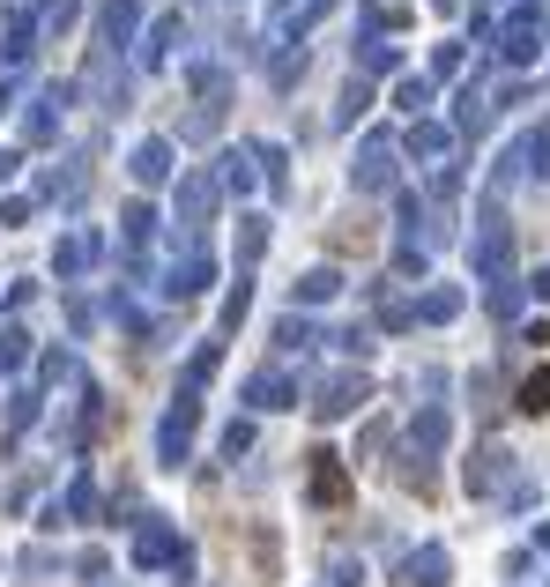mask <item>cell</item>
I'll use <instances>...</instances> for the list:
<instances>
[{
	"label": "cell",
	"instance_id": "27",
	"mask_svg": "<svg viewBox=\"0 0 550 587\" xmlns=\"http://www.w3.org/2000/svg\"><path fill=\"white\" fill-rule=\"evenodd\" d=\"M491 126V97H484V83H462V97H454V134H484Z\"/></svg>",
	"mask_w": 550,
	"mask_h": 587
},
{
	"label": "cell",
	"instance_id": "44",
	"mask_svg": "<svg viewBox=\"0 0 550 587\" xmlns=\"http://www.w3.org/2000/svg\"><path fill=\"white\" fill-rule=\"evenodd\" d=\"M365 105H372V83H365V75H350V89H342V112H335V120H342V126H357V112H365Z\"/></svg>",
	"mask_w": 550,
	"mask_h": 587
},
{
	"label": "cell",
	"instance_id": "22",
	"mask_svg": "<svg viewBox=\"0 0 550 587\" xmlns=\"http://www.w3.org/2000/svg\"><path fill=\"white\" fill-rule=\"evenodd\" d=\"M38 52V8H8V30H0V60L23 68Z\"/></svg>",
	"mask_w": 550,
	"mask_h": 587
},
{
	"label": "cell",
	"instance_id": "41",
	"mask_svg": "<svg viewBox=\"0 0 550 587\" xmlns=\"http://www.w3.org/2000/svg\"><path fill=\"white\" fill-rule=\"evenodd\" d=\"M268 246V216H239V268H254Z\"/></svg>",
	"mask_w": 550,
	"mask_h": 587
},
{
	"label": "cell",
	"instance_id": "55",
	"mask_svg": "<svg viewBox=\"0 0 550 587\" xmlns=\"http://www.w3.org/2000/svg\"><path fill=\"white\" fill-rule=\"evenodd\" d=\"M335 587H357V573H350V565H335Z\"/></svg>",
	"mask_w": 550,
	"mask_h": 587
},
{
	"label": "cell",
	"instance_id": "8",
	"mask_svg": "<svg viewBox=\"0 0 550 587\" xmlns=\"http://www.w3.org/2000/svg\"><path fill=\"white\" fill-rule=\"evenodd\" d=\"M68 105H75V83H45L38 97L23 105V142H30V149H52V142H60V112H68Z\"/></svg>",
	"mask_w": 550,
	"mask_h": 587
},
{
	"label": "cell",
	"instance_id": "57",
	"mask_svg": "<svg viewBox=\"0 0 550 587\" xmlns=\"http://www.w3.org/2000/svg\"><path fill=\"white\" fill-rule=\"evenodd\" d=\"M209 8H223V0H209Z\"/></svg>",
	"mask_w": 550,
	"mask_h": 587
},
{
	"label": "cell",
	"instance_id": "29",
	"mask_svg": "<svg viewBox=\"0 0 550 587\" xmlns=\"http://www.w3.org/2000/svg\"><path fill=\"white\" fill-rule=\"evenodd\" d=\"M246 157H254V171L276 186V194L291 186V149H283V142H246Z\"/></svg>",
	"mask_w": 550,
	"mask_h": 587
},
{
	"label": "cell",
	"instance_id": "48",
	"mask_svg": "<svg viewBox=\"0 0 550 587\" xmlns=\"http://www.w3.org/2000/svg\"><path fill=\"white\" fill-rule=\"evenodd\" d=\"M246 305H254V283H246V268H239V283H231V297H223V328H239Z\"/></svg>",
	"mask_w": 550,
	"mask_h": 587
},
{
	"label": "cell",
	"instance_id": "34",
	"mask_svg": "<svg viewBox=\"0 0 550 587\" xmlns=\"http://www.w3.org/2000/svg\"><path fill=\"white\" fill-rule=\"evenodd\" d=\"M216 365H223V342H201V350L186 357V379H179V387H186V394H201V387L216 379Z\"/></svg>",
	"mask_w": 550,
	"mask_h": 587
},
{
	"label": "cell",
	"instance_id": "20",
	"mask_svg": "<svg viewBox=\"0 0 550 587\" xmlns=\"http://www.w3.org/2000/svg\"><path fill=\"white\" fill-rule=\"evenodd\" d=\"M468 291L462 283H431L424 297H410V320H424V328H447V320H462Z\"/></svg>",
	"mask_w": 550,
	"mask_h": 587
},
{
	"label": "cell",
	"instance_id": "45",
	"mask_svg": "<svg viewBox=\"0 0 550 587\" xmlns=\"http://www.w3.org/2000/svg\"><path fill=\"white\" fill-rule=\"evenodd\" d=\"M328 342H335V350H342V357H350V365L380 350V342H372V328H342V335H328Z\"/></svg>",
	"mask_w": 550,
	"mask_h": 587
},
{
	"label": "cell",
	"instance_id": "43",
	"mask_svg": "<svg viewBox=\"0 0 550 587\" xmlns=\"http://www.w3.org/2000/svg\"><path fill=\"white\" fill-rule=\"evenodd\" d=\"M216 447H223V462H246V454H254V424H246V417H231Z\"/></svg>",
	"mask_w": 550,
	"mask_h": 587
},
{
	"label": "cell",
	"instance_id": "7",
	"mask_svg": "<svg viewBox=\"0 0 550 587\" xmlns=\"http://www.w3.org/2000/svg\"><path fill=\"white\" fill-rule=\"evenodd\" d=\"M194 424H201V394H171V409H164V424H157V462L164 468H179L186 454H194Z\"/></svg>",
	"mask_w": 550,
	"mask_h": 587
},
{
	"label": "cell",
	"instance_id": "37",
	"mask_svg": "<svg viewBox=\"0 0 550 587\" xmlns=\"http://www.w3.org/2000/svg\"><path fill=\"white\" fill-rule=\"evenodd\" d=\"M313 320H305V313H291V320H276V350H283V357H305V350H313Z\"/></svg>",
	"mask_w": 550,
	"mask_h": 587
},
{
	"label": "cell",
	"instance_id": "46",
	"mask_svg": "<svg viewBox=\"0 0 550 587\" xmlns=\"http://www.w3.org/2000/svg\"><path fill=\"white\" fill-rule=\"evenodd\" d=\"M424 260H431V253H424L417 239H402V246H394V276H402V283L417 276V283H424Z\"/></svg>",
	"mask_w": 550,
	"mask_h": 587
},
{
	"label": "cell",
	"instance_id": "36",
	"mask_svg": "<svg viewBox=\"0 0 550 587\" xmlns=\"http://www.w3.org/2000/svg\"><path fill=\"white\" fill-rule=\"evenodd\" d=\"M462 60H468V45H454V38H447V45H431V68H424V83H431V89H439V83H454V75H462Z\"/></svg>",
	"mask_w": 550,
	"mask_h": 587
},
{
	"label": "cell",
	"instance_id": "18",
	"mask_svg": "<svg viewBox=\"0 0 550 587\" xmlns=\"http://www.w3.org/2000/svg\"><path fill=\"white\" fill-rule=\"evenodd\" d=\"M394 149H410L424 164H454V126L447 120H410V134H402Z\"/></svg>",
	"mask_w": 550,
	"mask_h": 587
},
{
	"label": "cell",
	"instance_id": "32",
	"mask_svg": "<svg viewBox=\"0 0 550 587\" xmlns=\"http://www.w3.org/2000/svg\"><path fill=\"white\" fill-rule=\"evenodd\" d=\"M38 387H15V394H8V417H0V431H8V439H23V431H30V424H38Z\"/></svg>",
	"mask_w": 550,
	"mask_h": 587
},
{
	"label": "cell",
	"instance_id": "6",
	"mask_svg": "<svg viewBox=\"0 0 550 587\" xmlns=\"http://www.w3.org/2000/svg\"><path fill=\"white\" fill-rule=\"evenodd\" d=\"M513 179H550V126H528L506 157H499V171H491V201L506 194Z\"/></svg>",
	"mask_w": 550,
	"mask_h": 587
},
{
	"label": "cell",
	"instance_id": "28",
	"mask_svg": "<svg viewBox=\"0 0 550 587\" xmlns=\"http://www.w3.org/2000/svg\"><path fill=\"white\" fill-rule=\"evenodd\" d=\"M394 68H402V52H394L380 30H365V38H357V75L372 83V75H394Z\"/></svg>",
	"mask_w": 550,
	"mask_h": 587
},
{
	"label": "cell",
	"instance_id": "13",
	"mask_svg": "<svg viewBox=\"0 0 550 587\" xmlns=\"http://www.w3.org/2000/svg\"><path fill=\"white\" fill-rule=\"evenodd\" d=\"M521 476V462H513L506 447H484L476 462L462 468V484H468V499H506V484Z\"/></svg>",
	"mask_w": 550,
	"mask_h": 587
},
{
	"label": "cell",
	"instance_id": "31",
	"mask_svg": "<svg viewBox=\"0 0 550 587\" xmlns=\"http://www.w3.org/2000/svg\"><path fill=\"white\" fill-rule=\"evenodd\" d=\"M342 491H350V476H342V454H328V447H320V454H313V499L335 505Z\"/></svg>",
	"mask_w": 550,
	"mask_h": 587
},
{
	"label": "cell",
	"instance_id": "4",
	"mask_svg": "<svg viewBox=\"0 0 550 587\" xmlns=\"http://www.w3.org/2000/svg\"><path fill=\"white\" fill-rule=\"evenodd\" d=\"M491 45H499V60H506V68H528V60L543 52V8H536V0H521L506 23H491Z\"/></svg>",
	"mask_w": 550,
	"mask_h": 587
},
{
	"label": "cell",
	"instance_id": "2",
	"mask_svg": "<svg viewBox=\"0 0 550 587\" xmlns=\"http://www.w3.org/2000/svg\"><path fill=\"white\" fill-rule=\"evenodd\" d=\"M468 260H476V276H484V283H499V276H513V223L499 216V201H484V216H476V239H468Z\"/></svg>",
	"mask_w": 550,
	"mask_h": 587
},
{
	"label": "cell",
	"instance_id": "49",
	"mask_svg": "<svg viewBox=\"0 0 550 587\" xmlns=\"http://www.w3.org/2000/svg\"><path fill=\"white\" fill-rule=\"evenodd\" d=\"M521 283H513V276H499V283H491V313H499V320H513V313H521Z\"/></svg>",
	"mask_w": 550,
	"mask_h": 587
},
{
	"label": "cell",
	"instance_id": "26",
	"mask_svg": "<svg viewBox=\"0 0 550 587\" xmlns=\"http://www.w3.org/2000/svg\"><path fill=\"white\" fill-rule=\"evenodd\" d=\"M291 297H297L291 313H313V305H328V297H342V268H305Z\"/></svg>",
	"mask_w": 550,
	"mask_h": 587
},
{
	"label": "cell",
	"instance_id": "5",
	"mask_svg": "<svg viewBox=\"0 0 550 587\" xmlns=\"http://www.w3.org/2000/svg\"><path fill=\"white\" fill-rule=\"evenodd\" d=\"M372 402V379L357 372V365H342V372H328L320 387H313V417L320 424H342V417H357Z\"/></svg>",
	"mask_w": 550,
	"mask_h": 587
},
{
	"label": "cell",
	"instance_id": "16",
	"mask_svg": "<svg viewBox=\"0 0 550 587\" xmlns=\"http://www.w3.org/2000/svg\"><path fill=\"white\" fill-rule=\"evenodd\" d=\"M447 439H454V417H447L439 402H424L417 417H410V462H431V454H447Z\"/></svg>",
	"mask_w": 550,
	"mask_h": 587
},
{
	"label": "cell",
	"instance_id": "24",
	"mask_svg": "<svg viewBox=\"0 0 550 587\" xmlns=\"http://www.w3.org/2000/svg\"><path fill=\"white\" fill-rule=\"evenodd\" d=\"M209 179H216V194H239V201H246V194L260 186V171H254V157H246V149H223Z\"/></svg>",
	"mask_w": 550,
	"mask_h": 587
},
{
	"label": "cell",
	"instance_id": "1",
	"mask_svg": "<svg viewBox=\"0 0 550 587\" xmlns=\"http://www.w3.org/2000/svg\"><path fill=\"white\" fill-rule=\"evenodd\" d=\"M350 186H357V194H394V186H402V149H394V134H387V126H372V134L357 142Z\"/></svg>",
	"mask_w": 550,
	"mask_h": 587
},
{
	"label": "cell",
	"instance_id": "53",
	"mask_svg": "<svg viewBox=\"0 0 550 587\" xmlns=\"http://www.w3.org/2000/svg\"><path fill=\"white\" fill-rule=\"evenodd\" d=\"M521 291H536V297H543V305H550V268H536V276H528Z\"/></svg>",
	"mask_w": 550,
	"mask_h": 587
},
{
	"label": "cell",
	"instance_id": "21",
	"mask_svg": "<svg viewBox=\"0 0 550 587\" xmlns=\"http://www.w3.org/2000/svg\"><path fill=\"white\" fill-rule=\"evenodd\" d=\"M171 45H186V15H157L149 38L134 45V68H171Z\"/></svg>",
	"mask_w": 550,
	"mask_h": 587
},
{
	"label": "cell",
	"instance_id": "39",
	"mask_svg": "<svg viewBox=\"0 0 550 587\" xmlns=\"http://www.w3.org/2000/svg\"><path fill=\"white\" fill-rule=\"evenodd\" d=\"M23 365H30V335H23V328L8 320V328H0V379H15Z\"/></svg>",
	"mask_w": 550,
	"mask_h": 587
},
{
	"label": "cell",
	"instance_id": "25",
	"mask_svg": "<svg viewBox=\"0 0 550 587\" xmlns=\"http://www.w3.org/2000/svg\"><path fill=\"white\" fill-rule=\"evenodd\" d=\"M38 194H45V201H83V194H89V171H83V157L52 164V171L38 179Z\"/></svg>",
	"mask_w": 550,
	"mask_h": 587
},
{
	"label": "cell",
	"instance_id": "42",
	"mask_svg": "<svg viewBox=\"0 0 550 587\" xmlns=\"http://www.w3.org/2000/svg\"><path fill=\"white\" fill-rule=\"evenodd\" d=\"M216 126H223V97H201V112H194V120L179 126V142H209Z\"/></svg>",
	"mask_w": 550,
	"mask_h": 587
},
{
	"label": "cell",
	"instance_id": "38",
	"mask_svg": "<svg viewBox=\"0 0 550 587\" xmlns=\"http://www.w3.org/2000/svg\"><path fill=\"white\" fill-rule=\"evenodd\" d=\"M52 505H60V521H97V484L75 476V484H68V499H52Z\"/></svg>",
	"mask_w": 550,
	"mask_h": 587
},
{
	"label": "cell",
	"instance_id": "10",
	"mask_svg": "<svg viewBox=\"0 0 550 587\" xmlns=\"http://www.w3.org/2000/svg\"><path fill=\"white\" fill-rule=\"evenodd\" d=\"M134 565H149V573H157V565H171V573L186 580V573H194V550L179 543V528H164V521H142V528H134Z\"/></svg>",
	"mask_w": 550,
	"mask_h": 587
},
{
	"label": "cell",
	"instance_id": "30",
	"mask_svg": "<svg viewBox=\"0 0 550 587\" xmlns=\"http://www.w3.org/2000/svg\"><path fill=\"white\" fill-rule=\"evenodd\" d=\"M335 8H342V0H305V8H291V15H283V45H305Z\"/></svg>",
	"mask_w": 550,
	"mask_h": 587
},
{
	"label": "cell",
	"instance_id": "40",
	"mask_svg": "<svg viewBox=\"0 0 550 587\" xmlns=\"http://www.w3.org/2000/svg\"><path fill=\"white\" fill-rule=\"evenodd\" d=\"M268 83H276V89H297V83H305V45H283V52L268 60Z\"/></svg>",
	"mask_w": 550,
	"mask_h": 587
},
{
	"label": "cell",
	"instance_id": "35",
	"mask_svg": "<svg viewBox=\"0 0 550 587\" xmlns=\"http://www.w3.org/2000/svg\"><path fill=\"white\" fill-rule=\"evenodd\" d=\"M431 97H439V89L424 83V75H402V83H394V105H402L410 120H431Z\"/></svg>",
	"mask_w": 550,
	"mask_h": 587
},
{
	"label": "cell",
	"instance_id": "23",
	"mask_svg": "<svg viewBox=\"0 0 550 587\" xmlns=\"http://www.w3.org/2000/svg\"><path fill=\"white\" fill-rule=\"evenodd\" d=\"M127 171H134V186H164L171 171H179V164H171V142H164V134H149V142H134Z\"/></svg>",
	"mask_w": 550,
	"mask_h": 587
},
{
	"label": "cell",
	"instance_id": "11",
	"mask_svg": "<svg viewBox=\"0 0 550 587\" xmlns=\"http://www.w3.org/2000/svg\"><path fill=\"white\" fill-rule=\"evenodd\" d=\"M75 97L105 105V112H127V68H120L112 52H89V68L75 75Z\"/></svg>",
	"mask_w": 550,
	"mask_h": 587
},
{
	"label": "cell",
	"instance_id": "15",
	"mask_svg": "<svg viewBox=\"0 0 550 587\" xmlns=\"http://www.w3.org/2000/svg\"><path fill=\"white\" fill-rule=\"evenodd\" d=\"M402 587H454V550L447 543H417L402 558Z\"/></svg>",
	"mask_w": 550,
	"mask_h": 587
},
{
	"label": "cell",
	"instance_id": "50",
	"mask_svg": "<svg viewBox=\"0 0 550 587\" xmlns=\"http://www.w3.org/2000/svg\"><path fill=\"white\" fill-rule=\"evenodd\" d=\"M380 328H387V335H402V328H417V320H410V305H402V297H387V305H380Z\"/></svg>",
	"mask_w": 550,
	"mask_h": 587
},
{
	"label": "cell",
	"instance_id": "3",
	"mask_svg": "<svg viewBox=\"0 0 550 587\" xmlns=\"http://www.w3.org/2000/svg\"><path fill=\"white\" fill-rule=\"evenodd\" d=\"M216 283V260H209V246L201 239H186V246H171V260H164V276H157V291L171 297V305H186V297H201Z\"/></svg>",
	"mask_w": 550,
	"mask_h": 587
},
{
	"label": "cell",
	"instance_id": "56",
	"mask_svg": "<svg viewBox=\"0 0 550 587\" xmlns=\"http://www.w3.org/2000/svg\"><path fill=\"white\" fill-rule=\"evenodd\" d=\"M543 38H550V15H543Z\"/></svg>",
	"mask_w": 550,
	"mask_h": 587
},
{
	"label": "cell",
	"instance_id": "33",
	"mask_svg": "<svg viewBox=\"0 0 550 587\" xmlns=\"http://www.w3.org/2000/svg\"><path fill=\"white\" fill-rule=\"evenodd\" d=\"M513 409H521V417H543L550 409V365H536V372L513 387Z\"/></svg>",
	"mask_w": 550,
	"mask_h": 587
},
{
	"label": "cell",
	"instance_id": "52",
	"mask_svg": "<svg viewBox=\"0 0 550 587\" xmlns=\"http://www.w3.org/2000/svg\"><path fill=\"white\" fill-rule=\"evenodd\" d=\"M15 171H23V149H0V186H8Z\"/></svg>",
	"mask_w": 550,
	"mask_h": 587
},
{
	"label": "cell",
	"instance_id": "51",
	"mask_svg": "<svg viewBox=\"0 0 550 587\" xmlns=\"http://www.w3.org/2000/svg\"><path fill=\"white\" fill-rule=\"evenodd\" d=\"M15 223H30V201H23V194H8V201H0V231H15Z\"/></svg>",
	"mask_w": 550,
	"mask_h": 587
},
{
	"label": "cell",
	"instance_id": "12",
	"mask_svg": "<svg viewBox=\"0 0 550 587\" xmlns=\"http://www.w3.org/2000/svg\"><path fill=\"white\" fill-rule=\"evenodd\" d=\"M142 45V0H105L97 8V52H134Z\"/></svg>",
	"mask_w": 550,
	"mask_h": 587
},
{
	"label": "cell",
	"instance_id": "14",
	"mask_svg": "<svg viewBox=\"0 0 550 587\" xmlns=\"http://www.w3.org/2000/svg\"><path fill=\"white\" fill-rule=\"evenodd\" d=\"M97 260H105V231H89L83 223V231H68V239L52 246V276H60V283H83Z\"/></svg>",
	"mask_w": 550,
	"mask_h": 587
},
{
	"label": "cell",
	"instance_id": "19",
	"mask_svg": "<svg viewBox=\"0 0 550 587\" xmlns=\"http://www.w3.org/2000/svg\"><path fill=\"white\" fill-rule=\"evenodd\" d=\"M157 223H164V216L149 209V201H134V209L120 216V246H127V268H149V246H157Z\"/></svg>",
	"mask_w": 550,
	"mask_h": 587
},
{
	"label": "cell",
	"instance_id": "54",
	"mask_svg": "<svg viewBox=\"0 0 550 587\" xmlns=\"http://www.w3.org/2000/svg\"><path fill=\"white\" fill-rule=\"evenodd\" d=\"M260 8H268V15H276V23H283V15H291L297 0H260Z\"/></svg>",
	"mask_w": 550,
	"mask_h": 587
},
{
	"label": "cell",
	"instance_id": "9",
	"mask_svg": "<svg viewBox=\"0 0 550 587\" xmlns=\"http://www.w3.org/2000/svg\"><path fill=\"white\" fill-rule=\"evenodd\" d=\"M216 201H223V194H216V179H209V171H179V194H171V223H179L186 239H201V223L216 216Z\"/></svg>",
	"mask_w": 550,
	"mask_h": 587
},
{
	"label": "cell",
	"instance_id": "17",
	"mask_svg": "<svg viewBox=\"0 0 550 587\" xmlns=\"http://www.w3.org/2000/svg\"><path fill=\"white\" fill-rule=\"evenodd\" d=\"M239 402H254V409H297V372L268 365V372H254L239 387Z\"/></svg>",
	"mask_w": 550,
	"mask_h": 587
},
{
	"label": "cell",
	"instance_id": "47",
	"mask_svg": "<svg viewBox=\"0 0 550 587\" xmlns=\"http://www.w3.org/2000/svg\"><path fill=\"white\" fill-rule=\"evenodd\" d=\"M38 379H45V387H60V379H83V372H75V357H68V350H45V357H38Z\"/></svg>",
	"mask_w": 550,
	"mask_h": 587
}]
</instances>
